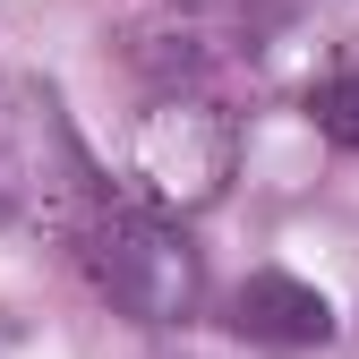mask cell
Masks as SVG:
<instances>
[{
	"instance_id": "obj_3",
	"label": "cell",
	"mask_w": 359,
	"mask_h": 359,
	"mask_svg": "<svg viewBox=\"0 0 359 359\" xmlns=\"http://www.w3.org/2000/svg\"><path fill=\"white\" fill-rule=\"evenodd\" d=\"M231 334H248L265 351H317V342H334V299L299 274H248L231 291Z\"/></svg>"
},
{
	"instance_id": "obj_4",
	"label": "cell",
	"mask_w": 359,
	"mask_h": 359,
	"mask_svg": "<svg viewBox=\"0 0 359 359\" xmlns=\"http://www.w3.org/2000/svg\"><path fill=\"white\" fill-rule=\"evenodd\" d=\"M308 120H317L334 146H351V154H359V69H351V77H325L317 95H308Z\"/></svg>"
},
{
	"instance_id": "obj_2",
	"label": "cell",
	"mask_w": 359,
	"mask_h": 359,
	"mask_svg": "<svg viewBox=\"0 0 359 359\" xmlns=\"http://www.w3.org/2000/svg\"><path fill=\"white\" fill-rule=\"evenodd\" d=\"M231 154H240V137H231V120H222L205 95H163L146 111V128H137V180L154 197H171V205L222 197Z\"/></svg>"
},
{
	"instance_id": "obj_5",
	"label": "cell",
	"mask_w": 359,
	"mask_h": 359,
	"mask_svg": "<svg viewBox=\"0 0 359 359\" xmlns=\"http://www.w3.org/2000/svg\"><path fill=\"white\" fill-rule=\"evenodd\" d=\"M171 9H205V0H171Z\"/></svg>"
},
{
	"instance_id": "obj_1",
	"label": "cell",
	"mask_w": 359,
	"mask_h": 359,
	"mask_svg": "<svg viewBox=\"0 0 359 359\" xmlns=\"http://www.w3.org/2000/svg\"><path fill=\"white\" fill-rule=\"evenodd\" d=\"M86 274L137 325H189L197 299H205V257L163 214H103L86 231Z\"/></svg>"
}]
</instances>
